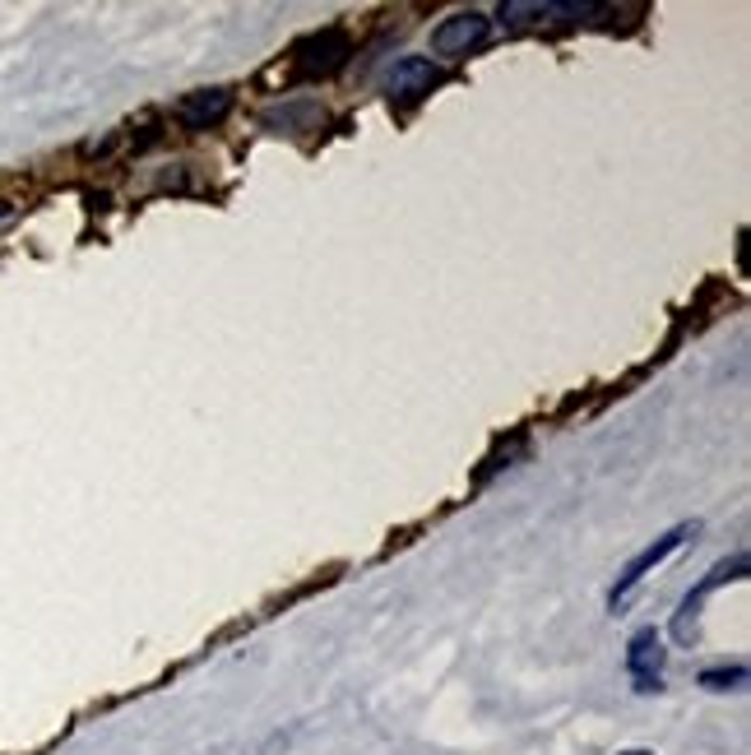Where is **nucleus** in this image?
Returning a JSON list of instances; mask_svg holds the SVG:
<instances>
[{
  "label": "nucleus",
  "instance_id": "nucleus-12",
  "mask_svg": "<svg viewBox=\"0 0 751 755\" xmlns=\"http://www.w3.org/2000/svg\"><path fill=\"white\" fill-rule=\"evenodd\" d=\"M0 218H5V204H0Z\"/></svg>",
  "mask_w": 751,
  "mask_h": 755
},
{
  "label": "nucleus",
  "instance_id": "nucleus-8",
  "mask_svg": "<svg viewBox=\"0 0 751 755\" xmlns=\"http://www.w3.org/2000/svg\"><path fill=\"white\" fill-rule=\"evenodd\" d=\"M603 5H552V0H510L501 5V19L506 24H529V19H557V14H599Z\"/></svg>",
  "mask_w": 751,
  "mask_h": 755
},
{
  "label": "nucleus",
  "instance_id": "nucleus-1",
  "mask_svg": "<svg viewBox=\"0 0 751 755\" xmlns=\"http://www.w3.org/2000/svg\"><path fill=\"white\" fill-rule=\"evenodd\" d=\"M691 533H696V524H677V529H668L663 533L659 542H650V547H645V552L640 556H631V561H626V570H622V579H617V589H612V612H617V607L626 603V598H631V589H636L640 579H645V570H654L663 561V556H673L677 547H682V542L691 538Z\"/></svg>",
  "mask_w": 751,
  "mask_h": 755
},
{
  "label": "nucleus",
  "instance_id": "nucleus-2",
  "mask_svg": "<svg viewBox=\"0 0 751 755\" xmlns=\"http://www.w3.org/2000/svg\"><path fill=\"white\" fill-rule=\"evenodd\" d=\"M487 19L478 10H469V14H450L446 24L436 28L432 33V51L436 56H469L473 47H478V42L487 38Z\"/></svg>",
  "mask_w": 751,
  "mask_h": 755
},
{
  "label": "nucleus",
  "instance_id": "nucleus-5",
  "mask_svg": "<svg viewBox=\"0 0 751 755\" xmlns=\"http://www.w3.org/2000/svg\"><path fill=\"white\" fill-rule=\"evenodd\" d=\"M742 570H747V556H733V561H719V566L710 570V575L701 579V584H696V589L687 593V603H682V612H677V640H687L691 635V617H696V612H701V603L705 598H710L714 589H719V584H728V579H742Z\"/></svg>",
  "mask_w": 751,
  "mask_h": 755
},
{
  "label": "nucleus",
  "instance_id": "nucleus-10",
  "mask_svg": "<svg viewBox=\"0 0 751 755\" xmlns=\"http://www.w3.org/2000/svg\"><path fill=\"white\" fill-rule=\"evenodd\" d=\"M297 116H311V107H288V112H274L269 121H283V126H293Z\"/></svg>",
  "mask_w": 751,
  "mask_h": 755
},
{
  "label": "nucleus",
  "instance_id": "nucleus-11",
  "mask_svg": "<svg viewBox=\"0 0 751 755\" xmlns=\"http://www.w3.org/2000/svg\"><path fill=\"white\" fill-rule=\"evenodd\" d=\"M622 755H654V751H622Z\"/></svg>",
  "mask_w": 751,
  "mask_h": 755
},
{
  "label": "nucleus",
  "instance_id": "nucleus-4",
  "mask_svg": "<svg viewBox=\"0 0 751 755\" xmlns=\"http://www.w3.org/2000/svg\"><path fill=\"white\" fill-rule=\"evenodd\" d=\"M385 84H390L395 98H422V93H432L436 84H441V70H436L427 56H404V61L390 65Z\"/></svg>",
  "mask_w": 751,
  "mask_h": 755
},
{
  "label": "nucleus",
  "instance_id": "nucleus-7",
  "mask_svg": "<svg viewBox=\"0 0 751 755\" xmlns=\"http://www.w3.org/2000/svg\"><path fill=\"white\" fill-rule=\"evenodd\" d=\"M232 112V89H200L177 107V121L186 130H209Z\"/></svg>",
  "mask_w": 751,
  "mask_h": 755
},
{
  "label": "nucleus",
  "instance_id": "nucleus-3",
  "mask_svg": "<svg viewBox=\"0 0 751 755\" xmlns=\"http://www.w3.org/2000/svg\"><path fill=\"white\" fill-rule=\"evenodd\" d=\"M626 667H631V677H636V691H659L663 686V677H659L663 640H659V630L654 626L636 630V640H631V649H626Z\"/></svg>",
  "mask_w": 751,
  "mask_h": 755
},
{
  "label": "nucleus",
  "instance_id": "nucleus-9",
  "mask_svg": "<svg viewBox=\"0 0 751 755\" xmlns=\"http://www.w3.org/2000/svg\"><path fill=\"white\" fill-rule=\"evenodd\" d=\"M742 681H747V667H710V672H701V686L705 691H738Z\"/></svg>",
  "mask_w": 751,
  "mask_h": 755
},
{
  "label": "nucleus",
  "instance_id": "nucleus-6",
  "mask_svg": "<svg viewBox=\"0 0 751 755\" xmlns=\"http://www.w3.org/2000/svg\"><path fill=\"white\" fill-rule=\"evenodd\" d=\"M344 56H348L344 28H325L320 38H306L302 47H297V70H302V75H325V70H334Z\"/></svg>",
  "mask_w": 751,
  "mask_h": 755
}]
</instances>
